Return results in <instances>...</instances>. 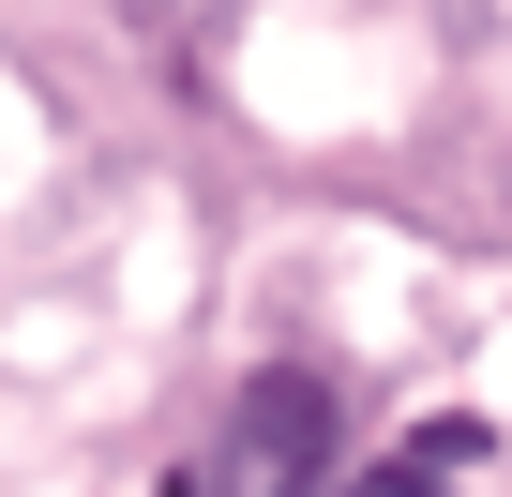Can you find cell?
Wrapping results in <instances>:
<instances>
[{
    "label": "cell",
    "instance_id": "obj_1",
    "mask_svg": "<svg viewBox=\"0 0 512 497\" xmlns=\"http://www.w3.org/2000/svg\"><path fill=\"white\" fill-rule=\"evenodd\" d=\"M181 497H332V392L302 362H256L211 422V452L181 467Z\"/></svg>",
    "mask_w": 512,
    "mask_h": 497
}]
</instances>
